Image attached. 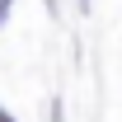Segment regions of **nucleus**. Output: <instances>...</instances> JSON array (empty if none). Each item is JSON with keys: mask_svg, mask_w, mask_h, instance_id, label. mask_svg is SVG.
Returning <instances> with one entry per match:
<instances>
[{"mask_svg": "<svg viewBox=\"0 0 122 122\" xmlns=\"http://www.w3.org/2000/svg\"><path fill=\"white\" fill-rule=\"evenodd\" d=\"M75 10H80V14H89V10H94V0H75Z\"/></svg>", "mask_w": 122, "mask_h": 122, "instance_id": "nucleus-4", "label": "nucleus"}, {"mask_svg": "<svg viewBox=\"0 0 122 122\" xmlns=\"http://www.w3.org/2000/svg\"><path fill=\"white\" fill-rule=\"evenodd\" d=\"M10 14H14V0H0V28L10 24Z\"/></svg>", "mask_w": 122, "mask_h": 122, "instance_id": "nucleus-2", "label": "nucleus"}, {"mask_svg": "<svg viewBox=\"0 0 122 122\" xmlns=\"http://www.w3.org/2000/svg\"><path fill=\"white\" fill-rule=\"evenodd\" d=\"M47 14H52V19H61V0H47Z\"/></svg>", "mask_w": 122, "mask_h": 122, "instance_id": "nucleus-3", "label": "nucleus"}, {"mask_svg": "<svg viewBox=\"0 0 122 122\" xmlns=\"http://www.w3.org/2000/svg\"><path fill=\"white\" fill-rule=\"evenodd\" d=\"M47 122H66V103H61V94L47 99Z\"/></svg>", "mask_w": 122, "mask_h": 122, "instance_id": "nucleus-1", "label": "nucleus"}, {"mask_svg": "<svg viewBox=\"0 0 122 122\" xmlns=\"http://www.w3.org/2000/svg\"><path fill=\"white\" fill-rule=\"evenodd\" d=\"M0 122H19V117H14V113H10L5 103H0Z\"/></svg>", "mask_w": 122, "mask_h": 122, "instance_id": "nucleus-5", "label": "nucleus"}]
</instances>
